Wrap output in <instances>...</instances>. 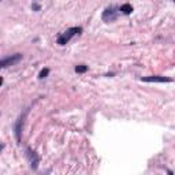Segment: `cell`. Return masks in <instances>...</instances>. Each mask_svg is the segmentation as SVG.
Here are the masks:
<instances>
[{
    "label": "cell",
    "instance_id": "cell-10",
    "mask_svg": "<svg viewBox=\"0 0 175 175\" xmlns=\"http://www.w3.org/2000/svg\"><path fill=\"white\" fill-rule=\"evenodd\" d=\"M33 10H40V6L39 4H33Z\"/></svg>",
    "mask_w": 175,
    "mask_h": 175
},
{
    "label": "cell",
    "instance_id": "cell-6",
    "mask_svg": "<svg viewBox=\"0 0 175 175\" xmlns=\"http://www.w3.org/2000/svg\"><path fill=\"white\" fill-rule=\"evenodd\" d=\"M141 81L144 82H171V78L163 77V75H149V77H142Z\"/></svg>",
    "mask_w": 175,
    "mask_h": 175
},
{
    "label": "cell",
    "instance_id": "cell-11",
    "mask_svg": "<svg viewBox=\"0 0 175 175\" xmlns=\"http://www.w3.org/2000/svg\"><path fill=\"white\" fill-rule=\"evenodd\" d=\"M174 2H175V0H174Z\"/></svg>",
    "mask_w": 175,
    "mask_h": 175
},
{
    "label": "cell",
    "instance_id": "cell-4",
    "mask_svg": "<svg viewBox=\"0 0 175 175\" xmlns=\"http://www.w3.org/2000/svg\"><path fill=\"white\" fill-rule=\"evenodd\" d=\"M26 156H27V159H29V163H30V166H32V168L36 170L37 167H39V161H40L39 155H37L34 151H32V149L27 148L26 149Z\"/></svg>",
    "mask_w": 175,
    "mask_h": 175
},
{
    "label": "cell",
    "instance_id": "cell-3",
    "mask_svg": "<svg viewBox=\"0 0 175 175\" xmlns=\"http://www.w3.org/2000/svg\"><path fill=\"white\" fill-rule=\"evenodd\" d=\"M26 114H27V111L23 114V115L19 116V119L17 120V123H15V126H14L15 137H17V139H18V141H21V134H22V129H23V123H25V118H26Z\"/></svg>",
    "mask_w": 175,
    "mask_h": 175
},
{
    "label": "cell",
    "instance_id": "cell-2",
    "mask_svg": "<svg viewBox=\"0 0 175 175\" xmlns=\"http://www.w3.org/2000/svg\"><path fill=\"white\" fill-rule=\"evenodd\" d=\"M22 60V55L21 54H15V55H11V56H7L4 59H2V67L6 68L8 66H14L17 63H19Z\"/></svg>",
    "mask_w": 175,
    "mask_h": 175
},
{
    "label": "cell",
    "instance_id": "cell-8",
    "mask_svg": "<svg viewBox=\"0 0 175 175\" xmlns=\"http://www.w3.org/2000/svg\"><path fill=\"white\" fill-rule=\"evenodd\" d=\"M75 71L80 73V74H82V73H86V71H88V66H85V64H78V66H75Z\"/></svg>",
    "mask_w": 175,
    "mask_h": 175
},
{
    "label": "cell",
    "instance_id": "cell-7",
    "mask_svg": "<svg viewBox=\"0 0 175 175\" xmlns=\"http://www.w3.org/2000/svg\"><path fill=\"white\" fill-rule=\"evenodd\" d=\"M120 11L123 12V14H126V15H129V14H131V11H133V7H131V4H123V6H120Z\"/></svg>",
    "mask_w": 175,
    "mask_h": 175
},
{
    "label": "cell",
    "instance_id": "cell-5",
    "mask_svg": "<svg viewBox=\"0 0 175 175\" xmlns=\"http://www.w3.org/2000/svg\"><path fill=\"white\" fill-rule=\"evenodd\" d=\"M116 17H118V12L115 11V7H108V8H105L103 12V21L104 22H112L116 19Z\"/></svg>",
    "mask_w": 175,
    "mask_h": 175
},
{
    "label": "cell",
    "instance_id": "cell-9",
    "mask_svg": "<svg viewBox=\"0 0 175 175\" xmlns=\"http://www.w3.org/2000/svg\"><path fill=\"white\" fill-rule=\"evenodd\" d=\"M48 74H49V68H42L41 71H40V74H39V78L40 80H44V78L48 77Z\"/></svg>",
    "mask_w": 175,
    "mask_h": 175
},
{
    "label": "cell",
    "instance_id": "cell-1",
    "mask_svg": "<svg viewBox=\"0 0 175 175\" xmlns=\"http://www.w3.org/2000/svg\"><path fill=\"white\" fill-rule=\"evenodd\" d=\"M81 32H82V27H80V26L70 27V29H67L63 34H60V36L58 37V44H59V45H66L70 40L73 39V37L77 36V34H80Z\"/></svg>",
    "mask_w": 175,
    "mask_h": 175
}]
</instances>
